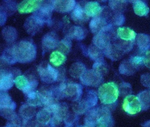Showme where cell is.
Returning <instances> with one entry per match:
<instances>
[{
	"mask_svg": "<svg viewBox=\"0 0 150 127\" xmlns=\"http://www.w3.org/2000/svg\"><path fill=\"white\" fill-rule=\"evenodd\" d=\"M15 57L21 63L30 62L35 58L36 49L35 45L27 41H20L12 47Z\"/></svg>",
	"mask_w": 150,
	"mask_h": 127,
	"instance_id": "cell-1",
	"label": "cell"
},
{
	"mask_svg": "<svg viewBox=\"0 0 150 127\" xmlns=\"http://www.w3.org/2000/svg\"><path fill=\"white\" fill-rule=\"evenodd\" d=\"M54 91L57 98H66L72 101L79 100L83 93L82 86L76 83H62Z\"/></svg>",
	"mask_w": 150,
	"mask_h": 127,
	"instance_id": "cell-2",
	"label": "cell"
},
{
	"mask_svg": "<svg viewBox=\"0 0 150 127\" xmlns=\"http://www.w3.org/2000/svg\"><path fill=\"white\" fill-rule=\"evenodd\" d=\"M117 85L114 82H108L102 85L98 90L99 98L104 105H110L117 100L119 95Z\"/></svg>",
	"mask_w": 150,
	"mask_h": 127,
	"instance_id": "cell-3",
	"label": "cell"
},
{
	"mask_svg": "<svg viewBox=\"0 0 150 127\" xmlns=\"http://www.w3.org/2000/svg\"><path fill=\"white\" fill-rule=\"evenodd\" d=\"M14 83L16 87L21 91L25 95L35 91L38 84L37 80L29 79L23 75L16 77L15 78Z\"/></svg>",
	"mask_w": 150,
	"mask_h": 127,
	"instance_id": "cell-4",
	"label": "cell"
},
{
	"mask_svg": "<svg viewBox=\"0 0 150 127\" xmlns=\"http://www.w3.org/2000/svg\"><path fill=\"white\" fill-rule=\"evenodd\" d=\"M38 71L41 80L46 83L56 82L58 77L57 71L48 63L46 66L40 64L38 67Z\"/></svg>",
	"mask_w": 150,
	"mask_h": 127,
	"instance_id": "cell-5",
	"label": "cell"
},
{
	"mask_svg": "<svg viewBox=\"0 0 150 127\" xmlns=\"http://www.w3.org/2000/svg\"><path fill=\"white\" fill-rule=\"evenodd\" d=\"M122 108L127 113L134 115L140 112L142 106L137 96L129 95L126 96L124 99Z\"/></svg>",
	"mask_w": 150,
	"mask_h": 127,
	"instance_id": "cell-6",
	"label": "cell"
},
{
	"mask_svg": "<svg viewBox=\"0 0 150 127\" xmlns=\"http://www.w3.org/2000/svg\"><path fill=\"white\" fill-rule=\"evenodd\" d=\"M80 78L83 84L94 87L98 86L103 81L101 73L95 70L86 71Z\"/></svg>",
	"mask_w": 150,
	"mask_h": 127,
	"instance_id": "cell-7",
	"label": "cell"
},
{
	"mask_svg": "<svg viewBox=\"0 0 150 127\" xmlns=\"http://www.w3.org/2000/svg\"><path fill=\"white\" fill-rule=\"evenodd\" d=\"M44 23L35 15L28 18L25 23L24 28L29 34L34 35L42 29Z\"/></svg>",
	"mask_w": 150,
	"mask_h": 127,
	"instance_id": "cell-8",
	"label": "cell"
},
{
	"mask_svg": "<svg viewBox=\"0 0 150 127\" xmlns=\"http://www.w3.org/2000/svg\"><path fill=\"white\" fill-rule=\"evenodd\" d=\"M43 2V1L40 0H25L19 4L17 9L21 14L36 12L41 7Z\"/></svg>",
	"mask_w": 150,
	"mask_h": 127,
	"instance_id": "cell-9",
	"label": "cell"
},
{
	"mask_svg": "<svg viewBox=\"0 0 150 127\" xmlns=\"http://www.w3.org/2000/svg\"><path fill=\"white\" fill-rule=\"evenodd\" d=\"M54 10L52 1H44L41 7L38 10L34 15L39 18L44 23H50L51 22L52 11Z\"/></svg>",
	"mask_w": 150,
	"mask_h": 127,
	"instance_id": "cell-10",
	"label": "cell"
},
{
	"mask_svg": "<svg viewBox=\"0 0 150 127\" xmlns=\"http://www.w3.org/2000/svg\"><path fill=\"white\" fill-rule=\"evenodd\" d=\"M114 121L110 110L106 107H99V116L96 127H113Z\"/></svg>",
	"mask_w": 150,
	"mask_h": 127,
	"instance_id": "cell-11",
	"label": "cell"
},
{
	"mask_svg": "<svg viewBox=\"0 0 150 127\" xmlns=\"http://www.w3.org/2000/svg\"><path fill=\"white\" fill-rule=\"evenodd\" d=\"M53 9L60 13L69 12L76 6V1L74 0H56L52 1Z\"/></svg>",
	"mask_w": 150,
	"mask_h": 127,
	"instance_id": "cell-12",
	"label": "cell"
},
{
	"mask_svg": "<svg viewBox=\"0 0 150 127\" xmlns=\"http://www.w3.org/2000/svg\"><path fill=\"white\" fill-rule=\"evenodd\" d=\"M14 80L13 75L11 72L1 71L0 76L1 91H6L11 89L15 84Z\"/></svg>",
	"mask_w": 150,
	"mask_h": 127,
	"instance_id": "cell-13",
	"label": "cell"
},
{
	"mask_svg": "<svg viewBox=\"0 0 150 127\" xmlns=\"http://www.w3.org/2000/svg\"><path fill=\"white\" fill-rule=\"evenodd\" d=\"M107 27L97 33L93 39V42L100 49H106L110 46L109 36L106 33Z\"/></svg>",
	"mask_w": 150,
	"mask_h": 127,
	"instance_id": "cell-14",
	"label": "cell"
},
{
	"mask_svg": "<svg viewBox=\"0 0 150 127\" xmlns=\"http://www.w3.org/2000/svg\"><path fill=\"white\" fill-rule=\"evenodd\" d=\"M16 107V103L12 100L8 93L6 91H1L0 109L15 110Z\"/></svg>",
	"mask_w": 150,
	"mask_h": 127,
	"instance_id": "cell-15",
	"label": "cell"
},
{
	"mask_svg": "<svg viewBox=\"0 0 150 127\" xmlns=\"http://www.w3.org/2000/svg\"><path fill=\"white\" fill-rule=\"evenodd\" d=\"M42 44L45 48L52 49L58 46V38L55 33L51 32L44 35L42 39Z\"/></svg>",
	"mask_w": 150,
	"mask_h": 127,
	"instance_id": "cell-16",
	"label": "cell"
},
{
	"mask_svg": "<svg viewBox=\"0 0 150 127\" xmlns=\"http://www.w3.org/2000/svg\"><path fill=\"white\" fill-rule=\"evenodd\" d=\"M86 15L88 17L97 16L102 10L101 6L96 1H90L86 4L84 8Z\"/></svg>",
	"mask_w": 150,
	"mask_h": 127,
	"instance_id": "cell-17",
	"label": "cell"
},
{
	"mask_svg": "<svg viewBox=\"0 0 150 127\" xmlns=\"http://www.w3.org/2000/svg\"><path fill=\"white\" fill-rule=\"evenodd\" d=\"M106 24V21L103 18L97 16L93 18L90 21L89 28L92 32L97 34L108 26Z\"/></svg>",
	"mask_w": 150,
	"mask_h": 127,
	"instance_id": "cell-18",
	"label": "cell"
},
{
	"mask_svg": "<svg viewBox=\"0 0 150 127\" xmlns=\"http://www.w3.org/2000/svg\"><path fill=\"white\" fill-rule=\"evenodd\" d=\"M117 33L118 38L125 41H133L136 39V33L129 27H119Z\"/></svg>",
	"mask_w": 150,
	"mask_h": 127,
	"instance_id": "cell-19",
	"label": "cell"
},
{
	"mask_svg": "<svg viewBox=\"0 0 150 127\" xmlns=\"http://www.w3.org/2000/svg\"><path fill=\"white\" fill-rule=\"evenodd\" d=\"M19 113L23 121L32 120L36 114L35 107L28 104H24L21 106Z\"/></svg>",
	"mask_w": 150,
	"mask_h": 127,
	"instance_id": "cell-20",
	"label": "cell"
},
{
	"mask_svg": "<svg viewBox=\"0 0 150 127\" xmlns=\"http://www.w3.org/2000/svg\"><path fill=\"white\" fill-rule=\"evenodd\" d=\"M51 112L46 107L40 109L36 116V121L40 123L49 124L52 118Z\"/></svg>",
	"mask_w": 150,
	"mask_h": 127,
	"instance_id": "cell-21",
	"label": "cell"
},
{
	"mask_svg": "<svg viewBox=\"0 0 150 127\" xmlns=\"http://www.w3.org/2000/svg\"><path fill=\"white\" fill-rule=\"evenodd\" d=\"M72 19L77 23H82L88 19V16L86 15L84 9L79 4H77L71 13Z\"/></svg>",
	"mask_w": 150,
	"mask_h": 127,
	"instance_id": "cell-22",
	"label": "cell"
},
{
	"mask_svg": "<svg viewBox=\"0 0 150 127\" xmlns=\"http://www.w3.org/2000/svg\"><path fill=\"white\" fill-rule=\"evenodd\" d=\"M133 7L135 14L140 16H146L150 11L147 4L143 1H134Z\"/></svg>",
	"mask_w": 150,
	"mask_h": 127,
	"instance_id": "cell-23",
	"label": "cell"
},
{
	"mask_svg": "<svg viewBox=\"0 0 150 127\" xmlns=\"http://www.w3.org/2000/svg\"><path fill=\"white\" fill-rule=\"evenodd\" d=\"M86 71V66L83 63L76 62L72 64L69 70V73L74 78H80Z\"/></svg>",
	"mask_w": 150,
	"mask_h": 127,
	"instance_id": "cell-24",
	"label": "cell"
},
{
	"mask_svg": "<svg viewBox=\"0 0 150 127\" xmlns=\"http://www.w3.org/2000/svg\"><path fill=\"white\" fill-rule=\"evenodd\" d=\"M3 39L8 42H13L16 40L17 37V31L12 26H6L2 31Z\"/></svg>",
	"mask_w": 150,
	"mask_h": 127,
	"instance_id": "cell-25",
	"label": "cell"
},
{
	"mask_svg": "<svg viewBox=\"0 0 150 127\" xmlns=\"http://www.w3.org/2000/svg\"><path fill=\"white\" fill-rule=\"evenodd\" d=\"M28 104L35 107L42 106V103L41 101L38 91L31 92L26 94Z\"/></svg>",
	"mask_w": 150,
	"mask_h": 127,
	"instance_id": "cell-26",
	"label": "cell"
},
{
	"mask_svg": "<svg viewBox=\"0 0 150 127\" xmlns=\"http://www.w3.org/2000/svg\"><path fill=\"white\" fill-rule=\"evenodd\" d=\"M66 57L65 56L59 51H54L50 56V61L56 67H59L62 65L65 61Z\"/></svg>",
	"mask_w": 150,
	"mask_h": 127,
	"instance_id": "cell-27",
	"label": "cell"
},
{
	"mask_svg": "<svg viewBox=\"0 0 150 127\" xmlns=\"http://www.w3.org/2000/svg\"><path fill=\"white\" fill-rule=\"evenodd\" d=\"M86 34L85 30L80 26H73L69 31V38L77 40H81L85 38Z\"/></svg>",
	"mask_w": 150,
	"mask_h": 127,
	"instance_id": "cell-28",
	"label": "cell"
},
{
	"mask_svg": "<svg viewBox=\"0 0 150 127\" xmlns=\"http://www.w3.org/2000/svg\"><path fill=\"white\" fill-rule=\"evenodd\" d=\"M141 103L142 109L146 110L150 108V92L145 91L140 93L137 96Z\"/></svg>",
	"mask_w": 150,
	"mask_h": 127,
	"instance_id": "cell-29",
	"label": "cell"
},
{
	"mask_svg": "<svg viewBox=\"0 0 150 127\" xmlns=\"http://www.w3.org/2000/svg\"><path fill=\"white\" fill-rule=\"evenodd\" d=\"M1 59L9 64H13L17 62L15 57L12 47L6 49L4 50L1 55Z\"/></svg>",
	"mask_w": 150,
	"mask_h": 127,
	"instance_id": "cell-30",
	"label": "cell"
},
{
	"mask_svg": "<svg viewBox=\"0 0 150 127\" xmlns=\"http://www.w3.org/2000/svg\"><path fill=\"white\" fill-rule=\"evenodd\" d=\"M59 47L60 50L65 54L69 53L71 47V41L70 38L67 37L64 38L59 42Z\"/></svg>",
	"mask_w": 150,
	"mask_h": 127,
	"instance_id": "cell-31",
	"label": "cell"
},
{
	"mask_svg": "<svg viewBox=\"0 0 150 127\" xmlns=\"http://www.w3.org/2000/svg\"><path fill=\"white\" fill-rule=\"evenodd\" d=\"M100 49L98 48L95 46H92L89 47L88 49V52L89 56L91 59L95 61H98L101 59V53L100 50Z\"/></svg>",
	"mask_w": 150,
	"mask_h": 127,
	"instance_id": "cell-32",
	"label": "cell"
},
{
	"mask_svg": "<svg viewBox=\"0 0 150 127\" xmlns=\"http://www.w3.org/2000/svg\"><path fill=\"white\" fill-rule=\"evenodd\" d=\"M137 39L138 44L140 48L146 49L149 46L150 40L149 36L141 34V35H139Z\"/></svg>",
	"mask_w": 150,
	"mask_h": 127,
	"instance_id": "cell-33",
	"label": "cell"
},
{
	"mask_svg": "<svg viewBox=\"0 0 150 127\" xmlns=\"http://www.w3.org/2000/svg\"><path fill=\"white\" fill-rule=\"evenodd\" d=\"M5 3L3 4V6L1 7V11L6 12V11L9 9L11 12H14L16 9V5L15 2L13 1H5Z\"/></svg>",
	"mask_w": 150,
	"mask_h": 127,
	"instance_id": "cell-34",
	"label": "cell"
},
{
	"mask_svg": "<svg viewBox=\"0 0 150 127\" xmlns=\"http://www.w3.org/2000/svg\"><path fill=\"white\" fill-rule=\"evenodd\" d=\"M145 57L143 56H135L132 57L130 60L133 66H137L143 63H145Z\"/></svg>",
	"mask_w": 150,
	"mask_h": 127,
	"instance_id": "cell-35",
	"label": "cell"
},
{
	"mask_svg": "<svg viewBox=\"0 0 150 127\" xmlns=\"http://www.w3.org/2000/svg\"><path fill=\"white\" fill-rule=\"evenodd\" d=\"M38 122L36 121L32 120L23 121L22 127H36Z\"/></svg>",
	"mask_w": 150,
	"mask_h": 127,
	"instance_id": "cell-36",
	"label": "cell"
},
{
	"mask_svg": "<svg viewBox=\"0 0 150 127\" xmlns=\"http://www.w3.org/2000/svg\"><path fill=\"white\" fill-rule=\"evenodd\" d=\"M7 15L4 11H1L0 12V24L1 26H3L6 21Z\"/></svg>",
	"mask_w": 150,
	"mask_h": 127,
	"instance_id": "cell-37",
	"label": "cell"
},
{
	"mask_svg": "<svg viewBox=\"0 0 150 127\" xmlns=\"http://www.w3.org/2000/svg\"><path fill=\"white\" fill-rule=\"evenodd\" d=\"M36 127H50V126H49V124H42L38 122Z\"/></svg>",
	"mask_w": 150,
	"mask_h": 127,
	"instance_id": "cell-38",
	"label": "cell"
},
{
	"mask_svg": "<svg viewBox=\"0 0 150 127\" xmlns=\"http://www.w3.org/2000/svg\"><path fill=\"white\" fill-rule=\"evenodd\" d=\"M14 127L13 126V124L10 122L8 121V122L6 124V126H3V127Z\"/></svg>",
	"mask_w": 150,
	"mask_h": 127,
	"instance_id": "cell-39",
	"label": "cell"
},
{
	"mask_svg": "<svg viewBox=\"0 0 150 127\" xmlns=\"http://www.w3.org/2000/svg\"><path fill=\"white\" fill-rule=\"evenodd\" d=\"M81 127H92L91 126H88V125H86V124H84L83 126H81Z\"/></svg>",
	"mask_w": 150,
	"mask_h": 127,
	"instance_id": "cell-40",
	"label": "cell"
},
{
	"mask_svg": "<svg viewBox=\"0 0 150 127\" xmlns=\"http://www.w3.org/2000/svg\"><path fill=\"white\" fill-rule=\"evenodd\" d=\"M149 91H150V90H149Z\"/></svg>",
	"mask_w": 150,
	"mask_h": 127,
	"instance_id": "cell-41",
	"label": "cell"
}]
</instances>
